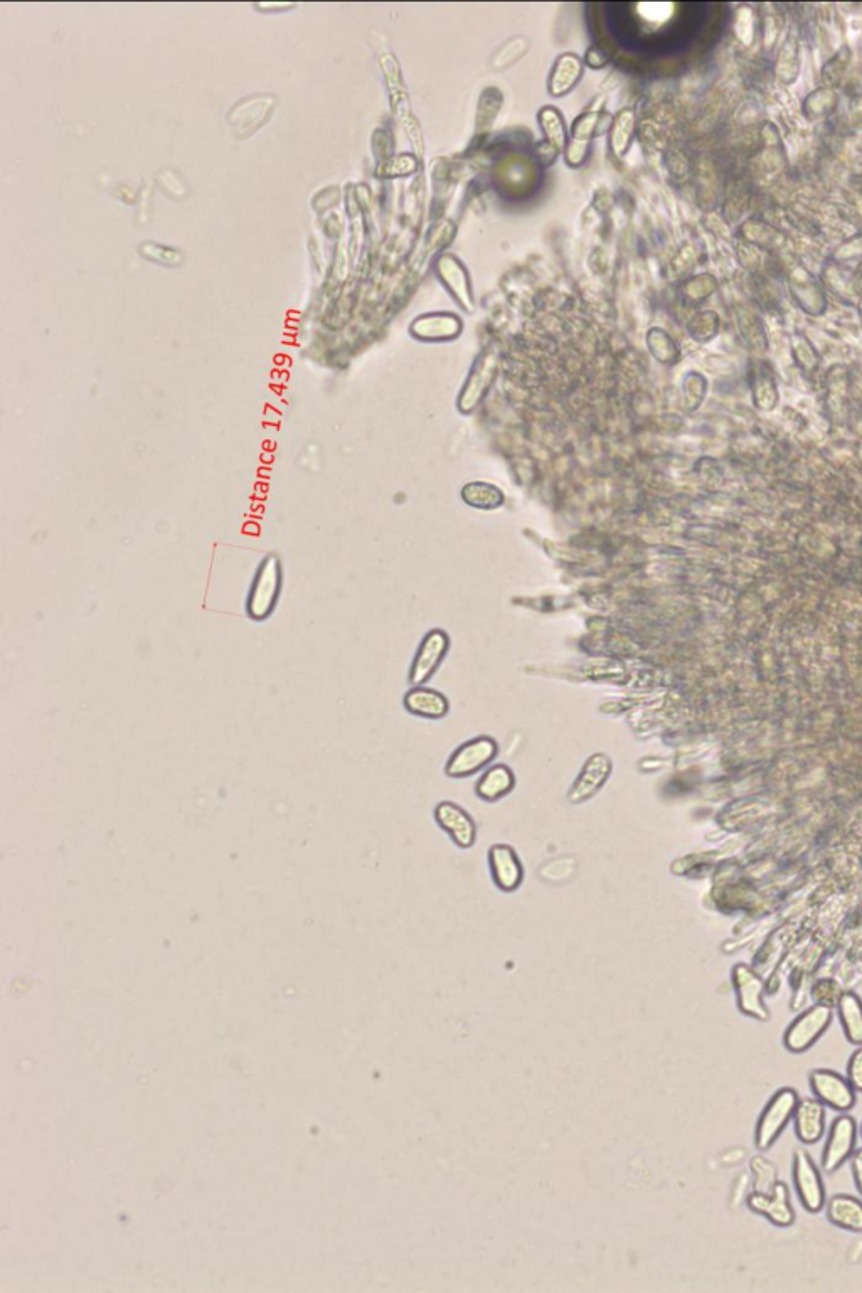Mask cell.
I'll return each mask as SVG.
<instances>
[{"instance_id": "cell-17", "label": "cell", "mask_w": 862, "mask_h": 1293, "mask_svg": "<svg viewBox=\"0 0 862 1293\" xmlns=\"http://www.w3.org/2000/svg\"><path fill=\"white\" fill-rule=\"evenodd\" d=\"M837 1019L844 1038L852 1046H862V1001L854 992H844L837 1001Z\"/></svg>"}, {"instance_id": "cell-9", "label": "cell", "mask_w": 862, "mask_h": 1293, "mask_svg": "<svg viewBox=\"0 0 862 1293\" xmlns=\"http://www.w3.org/2000/svg\"><path fill=\"white\" fill-rule=\"evenodd\" d=\"M497 755V745L492 738L480 736L460 746L448 761L447 775L453 778L469 777L489 765Z\"/></svg>"}, {"instance_id": "cell-10", "label": "cell", "mask_w": 862, "mask_h": 1293, "mask_svg": "<svg viewBox=\"0 0 862 1293\" xmlns=\"http://www.w3.org/2000/svg\"><path fill=\"white\" fill-rule=\"evenodd\" d=\"M827 1107L817 1098H800L793 1113V1132L802 1145L819 1144L825 1135Z\"/></svg>"}, {"instance_id": "cell-5", "label": "cell", "mask_w": 862, "mask_h": 1293, "mask_svg": "<svg viewBox=\"0 0 862 1293\" xmlns=\"http://www.w3.org/2000/svg\"><path fill=\"white\" fill-rule=\"evenodd\" d=\"M809 1086L814 1097L825 1107L837 1113H849L856 1107L857 1091L846 1076L827 1068H817L809 1073Z\"/></svg>"}, {"instance_id": "cell-7", "label": "cell", "mask_w": 862, "mask_h": 1293, "mask_svg": "<svg viewBox=\"0 0 862 1293\" xmlns=\"http://www.w3.org/2000/svg\"><path fill=\"white\" fill-rule=\"evenodd\" d=\"M280 591V565L275 556L265 559L256 573L248 598V615L253 620H265L273 612Z\"/></svg>"}, {"instance_id": "cell-13", "label": "cell", "mask_w": 862, "mask_h": 1293, "mask_svg": "<svg viewBox=\"0 0 862 1293\" xmlns=\"http://www.w3.org/2000/svg\"><path fill=\"white\" fill-rule=\"evenodd\" d=\"M435 817L458 847L467 849L474 846L477 829L474 820L470 819V815L462 807L452 802H442L435 810Z\"/></svg>"}, {"instance_id": "cell-15", "label": "cell", "mask_w": 862, "mask_h": 1293, "mask_svg": "<svg viewBox=\"0 0 862 1293\" xmlns=\"http://www.w3.org/2000/svg\"><path fill=\"white\" fill-rule=\"evenodd\" d=\"M489 859L495 884L504 891H514L522 881V866L514 849L499 844L490 849Z\"/></svg>"}, {"instance_id": "cell-12", "label": "cell", "mask_w": 862, "mask_h": 1293, "mask_svg": "<svg viewBox=\"0 0 862 1293\" xmlns=\"http://www.w3.org/2000/svg\"><path fill=\"white\" fill-rule=\"evenodd\" d=\"M447 650L448 637L445 632L433 630V632L426 635L425 640L421 642L418 654H416L415 662L411 666V684L421 686L423 682L428 681L437 671L440 662L447 654Z\"/></svg>"}, {"instance_id": "cell-23", "label": "cell", "mask_w": 862, "mask_h": 1293, "mask_svg": "<svg viewBox=\"0 0 862 1293\" xmlns=\"http://www.w3.org/2000/svg\"><path fill=\"white\" fill-rule=\"evenodd\" d=\"M438 273H440L443 283L450 288V292L455 295L457 300H460V304L463 307H472L470 305L472 295H470L467 273L453 256H443L442 260L438 261Z\"/></svg>"}, {"instance_id": "cell-29", "label": "cell", "mask_w": 862, "mask_h": 1293, "mask_svg": "<svg viewBox=\"0 0 862 1293\" xmlns=\"http://www.w3.org/2000/svg\"><path fill=\"white\" fill-rule=\"evenodd\" d=\"M859 1135H861V1139H862V1123H861V1129H859Z\"/></svg>"}, {"instance_id": "cell-20", "label": "cell", "mask_w": 862, "mask_h": 1293, "mask_svg": "<svg viewBox=\"0 0 862 1293\" xmlns=\"http://www.w3.org/2000/svg\"><path fill=\"white\" fill-rule=\"evenodd\" d=\"M598 118H600V113L588 112L583 113V115L576 120L575 127H573V134H571L570 145L566 147V162H568L571 167H578V165L585 162L586 154H588V147H590L591 139H593V134H595Z\"/></svg>"}, {"instance_id": "cell-27", "label": "cell", "mask_w": 862, "mask_h": 1293, "mask_svg": "<svg viewBox=\"0 0 862 1293\" xmlns=\"http://www.w3.org/2000/svg\"><path fill=\"white\" fill-rule=\"evenodd\" d=\"M846 1078L857 1093H862V1046H856L847 1061Z\"/></svg>"}, {"instance_id": "cell-6", "label": "cell", "mask_w": 862, "mask_h": 1293, "mask_svg": "<svg viewBox=\"0 0 862 1293\" xmlns=\"http://www.w3.org/2000/svg\"><path fill=\"white\" fill-rule=\"evenodd\" d=\"M746 1206H748L751 1213L767 1219L777 1228H790L797 1221V1213L793 1209L792 1196H790V1187L783 1181L775 1182L770 1191L751 1192L750 1196L746 1198Z\"/></svg>"}, {"instance_id": "cell-3", "label": "cell", "mask_w": 862, "mask_h": 1293, "mask_svg": "<svg viewBox=\"0 0 862 1293\" xmlns=\"http://www.w3.org/2000/svg\"><path fill=\"white\" fill-rule=\"evenodd\" d=\"M792 1181L802 1208L810 1214H817L825 1208L827 1191L824 1177L812 1155L800 1147L792 1154Z\"/></svg>"}, {"instance_id": "cell-2", "label": "cell", "mask_w": 862, "mask_h": 1293, "mask_svg": "<svg viewBox=\"0 0 862 1293\" xmlns=\"http://www.w3.org/2000/svg\"><path fill=\"white\" fill-rule=\"evenodd\" d=\"M832 1021H834V1011L831 1007L815 1004L805 1009L785 1029L783 1046L788 1053H807L829 1031Z\"/></svg>"}, {"instance_id": "cell-18", "label": "cell", "mask_w": 862, "mask_h": 1293, "mask_svg": "<svg viewBox=\"0 0 862 1293\" xmlns=\"http://www.w3.org/2000/svg\"><path fill=\"white\" fill-rule=\"evenodd\" d=\"M462 330V324L455 315L448 314H431L420 317L415 320L411 327V332L418 339L426 341H442V339H452L458 336Z\"/></svg>"}, {"instance_id": "cell-8", "label": "cell", "mask_w": 862, "mask_h": 1293, "mask_svg": "<svg viewBox=\"0 0 862 1293\" xmlns=\"http://www.w3.org/2000/svg\"><path fill=\"white\" fill-rule=\"evenodd\" d=\"M733 982H735L736 1004L741 1014L750 1017L753 1021H770L772 1014L765 1002L763 982L760 977L753 970L738 965L733 974Z\"/></svg>"}, {"instance_id": "cell-26", "label": "cell", "mask_w": 862, "mask_h": 1293, "mask_svg": "<svg viewBox=\"0 0 862 1293\" xmlns=\"http://www.w3.org/2000/svg\"><path fill=\"white\" fill-rule=\"evenodd\" d=\"M795 337H797V339H793V344H795V349H797V351L793 352L797 354L799 366L800 368H804L807 373H812V371L817 369V366H819V357H817V354H815V351L812 349L809 342L802 339V336Z\"/></svg>"}, {"instance_id": "cell-16", "label": "cell", "mask_w": 862, "mask_h": 1293, "mask_svg": "<svg viewBox=\"0 0 862 1293\" xmlns=\"http://www.w3.org/2000/svg\"><path fill=\"white\" fill-rule=\"evenodd\" d=\"M539 123H541V127H543L544 145H546V147H541V145H539L538 154L539 157H541V162L549 164V162H553V160L556 159V155H558L561 150H565L566 147H568V145H566L568 137H566L565 123H563V118H561V115H559L553 107L543 108V110L539 112Z\"/></svg>"}, {"instance_id": "cell-4", "label": "cell", "mask_w": 862, "mask_h": 1293, "mask_svg": "<svg viewBox=\"0 0 862 1293\" xmlns=\"http://www.w3.org/2000/svg\"><path fill=\"white\" fill-rule=\"evenodd\" d=\"M857 1135L859 1127L856 1118L849 1113H839L832 1120L822 1149V1171L825 1174H836L851 1160L857 1149Z\"/></svg>"}, {"instance_id": "cell-25", "label": "cell", "mask_w": 862, "mask_h": 1293, "mask_svg": "<svg viewBox=\"0 0 862 1293\" xmlns=\"http://www.w3.org/2000/svg\"><path fill=\"white\" fill-rule=\"evenodd\" d=\"M635 115L632 110H623L612 127V149L618 157H622L630 147V140L634 137Z\"/></svg>"}, {"instance_id": "cell-21", "label": "cell", "mask_w": 862, "mask_h": 1293, "mask_svg": "<svg viewBox=\"0 0 862 1293\" xmlns=\"http://www.w3.org/2000/svg\"><path fill=\"white\" fill-rule=\"evenodd\" d=\"M583 73V64L576 54L566 53L556 59L553 71L549 76V93L553 96H565L575 88Z\"/></svg>"}, {"instance_id": "cell-22", "label": "cell", "mask_w": 862, "mask_h": 1293, "mask_svg": "<svg viewBox=\"0 0 862 1293\" xmlns=\"http://www.w3.org/2000/svg\"><path fill=\"white\" fill-rule=\"evenodd\" d=\"M751 389H753V403L758 410L772 411L777 408V383L773 378L772 369L768 368L765 362H756L751 376Z\"/></svg>"}, {"instance_id": "cell-24", "label": "cell", "mask_w": 862, "mask_h": 1293, "mask_svg": "<svg viewBox=\"0 0 862 1293\" xmlns=\"http://www.w3.org/2000/svg\"><path fill=\"white\" fill-rule=\"evenodd\" d=\"M514 773L511 768L497 765L487 770L477 783V793L485 800H497L507 795L514 788Z\"/></svg>"}, {"instance_id": "cell-1", "label": "cell", "mask_w": 862, "mask_h": 1293, "mask_svg": "<svg viewBox=\"0 0 862 1293\" xmlns=\"http://www.w3.org/2000/svg\"><path fill=\"white\" fill-rule=\"evenodd\" d=\"M799 1102L797 1090L788 1086H783L773 1093V1097L768 1100L756 1120L755 1135H753L756 1149L767 1152L777 1144L787 1129L788 1123L792 1122L793 1113Z\"/></svg>"}, {"instance_id": "cell-11", "label": "cell", "mask_w": 862, "mask_h": 1293, "mask_svg": "<svg viewBox=\"0 0 862 1293\" xmlns=\"http://www.w3.org/2000/svg\"><path fill=\"white\" fill-rule=\"evenodd\" d=\"M613 763L605 753H595L586 760L580 775L576 778L575 785L571 787L568 799L573 804H581L585 800L591 799L600 788L605 785L610 773H612Z\"/></svg>"}, {"instance_id": "cell-19", "label": "cell", "mask_w": 862, "mask_h": 1293, "mask_svg": "<svg viewBox=\"0 0 862 1293\" xmlns=\"http://www.w3.org/2000/svg\"><path fill=\"white\" fill-rule=\"evenodd\" d=\"M405 708L420 718L438 719L448 713V701L440 692L416 686L405 696Z\"/></svg>"}, {"instance_id": "cell-14", "label": "cell", "mask_w": 862, "mask_h": 1293, "mask_svg": "<svg viewBox=\"0 0 862 1293\" xmlns=\"http://www.w3.org/2000/svg\"><path fill=\"white\" fill-rule=\"evenodd\" d=\"M825 1216L829 1223L849 1233H862V1201L851 1194H834L827 1198Z\"/></svg>"}, {"instance_id": "cell-28", "label": "cell", "mask_w": 862, "mask_h": 1293, "mask_svg": "<svg viewBox=\"0 0 862 1293\" xmlns=\"http://www.w3.org/2000/svg\"><path fill=\"white\" fill-rule=\"evenodd\" d=\"M851 1172L856 1191L859 1192V1196L862 1198V1147L854 1150V1154H852Z\"/></svg>"}]
</instances>
